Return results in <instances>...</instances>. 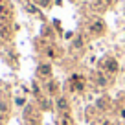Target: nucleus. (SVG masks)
<instances>
[{
	"label": "nucleus",
	"mask_w": 125,
	"mask_h": 125,
	"mask_svg": "<svg viewBox=\"0 0 125 125\" xmlns=\"http://www.w3.org/2000/svg\"><path fill=\"white\" fill-rule=\"evenodd\" d=\"M48 72H50V66H46V64L41 66V74H48Z\"/></svg>",
	"instance_id": "nucleus-1"
}]
</instances>
